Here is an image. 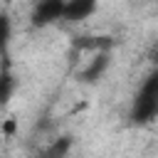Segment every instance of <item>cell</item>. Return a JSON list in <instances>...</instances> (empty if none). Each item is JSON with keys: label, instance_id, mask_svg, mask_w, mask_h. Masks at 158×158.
Segmentation results:
<instances>
[{"label": "cell", "instance_id": "cell-6", "mask_svg": "<svg viewBox=\"0 0 158 158\" xmlns=\"http://www.w3.org/2000/svg\"><path fill=\"white\" fill-rule=\"evenodd\" d=\"M10 35H12V25H10V17L5 12H0V52H5L7 42H10Z\"/></svg>", "mask_w": 158, "mask_h": 158}, {"label": "cell", "instance_id": "cell-7", "mask_svg": "<svg viewBox=\"0 0 158 158\" xmlns=\"http://www.w3.org/2000/svg\"><path fill=\"white\" fill-rule=\"evenodd\" d=\"M67 148H69V138H57L54 141V146L52 148H47V156H62V153H67Z\"/></svg>", "mask_w": 158, "mask_h": 158}, {"label": "cell", "instance_id": "cell-8", "mask_svg": "<svg viewBox=\"0 0 158 158\" xmlns=\"http://www.w3.org/2000/svg\"><path fill=\"white\" fill-rule=\"evenodd\" d=\"M148 62L158 69V40H156V42L151 44V49H148Z\"/></svg>", "mask_w": 158, "mask_h": 158}, {"label": "cell", "instance_id": "cell-2", "mask_svg": "<svg viewBox=\"0 0 158 158\" xmlns=\"http://www.w3.org/2000/svg\"><path fill=\"white\" fill-rule=\"evenodd\" d=\"M64 2H67V0H37L35 12H32V22L40 25V27H44V25H49V22L62 20V15H64Z\"/></svg>", "mask_w": 158, "mask_h": 158}, {"label": "cell", "instance_id": "cell-1", "mask_svg": "<svg viewBox=\"0 0 158 158\" xmlns=\"http://www.w3.org/2000/svg\"><path fill=\"white\" fill-rule=\"evenodd\" d=\"M131 118L133 123H151L158 118V91H156V67L153 72L143 79L133 104H131Z\"/></svg>", "mask_w": 158, "mask_h": 158}, {"label": "cell", "instance_id": "cell-5", "mask_svg": "<svg viewBox=\"0 0 158 158\" xmlns=\"http://www.w3.org/2000/svg\"><path fill=\"white\" fill-rule=\"evenodd\" d=\"M15 91V79L7 72H0V104H5Z\"/></svg>", "mask_w": 158, "mask_h": 158}, {"label": "cell", "instance_id": "cell-9", "mask_svg": "<svg viewBox=\"0 0 158 158\" xmlns=\"http://www.w3.org/2000/svg\"><path fill=\"white\" fill-rule=\"evenodd\" d=\"M156 91H158V69H156Z\"/></svg>", "mask_w": 158, "mask_h": 158}, {"label": "cell", "instance_id": "cell-4", "mask_svg": "<svg viewBox=\"0 0 158 158\" xmlns=\"http://www.w3.org/2000/svg\"><path fill=\"white\" fill-rule=\"evenodd\" d=\"M106 67H109V57H106V52H91L89 64H86V69L79 72V77H81L84 81H94V79H99V77L104 74Z\"/></svg>", "mask_w": 158, "mask_h": 158}, {"label": "cell", "instance_id": "cell-3", "mask_svg": "<svg viewBox=\"0 0 158 158\" xmlns=\"http://www.w3.org/2000/svg\"><path fill=\"white\" fill-rule=\"evenodd\" d=\"M96 2H99V0H67V2H64V15H62V20H67V22H79V20L89 17V15L96 10Z\"/></svg>", "mask_w": 158, "mask_h": 158}]
</instances>
